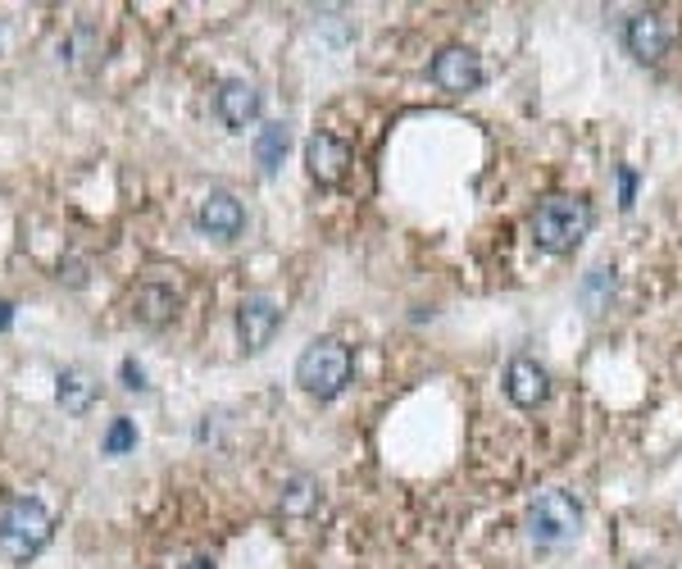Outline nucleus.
<instances>
[{
  "label": "nucleus",
  "instance_id": "nucleus-3",
  "mask_svg": "<svg viewBox=\"0 0 682 569\" xmlns=\"http://www.w3.org/2000/svg\"><path fill=\"white\" fill-rule=\"evenodd\" d=\"M351 373H355V356H351L347 341H337V337H315L296 360L300 392H310L319 401H332V397L347 392Z\"/></svg>",
  "mask_w": 682,
  "mask_h": 569
},
{
  "label": "nucleus",
  "instance_id": "nucleus-5",
  "mask_svg": "<svg viewBox=\"0 0 682 569\" xmlns=\"http://www.w3.org/2000/svg\"><path fill=\"white\" fill-rule=\"evenodd\" d=\"M283 328V306L269 292H251L237 306V337L246 351H264Z\"/></svg>",
  "mask_w": 682,
  "mask_h": 569
},
{
  "label": "nucleus",
  "instance_id": "nucleus-14",
  "mask_svg": "<svg viewBox=\"0 0 682 569\" xmlns=\"http://www.w3.org/2000/svg\"><path fill=\"white\" fill-rule=\"evenodd\" d=\"M278 506H283L287 519H306V515H315V510H319V483H315L310 474L287 478V483H283Z\"/></svg>",
  "mask_w": 682,
  "mask_h": 569
},
{
  "label": "nucleus",
  "instance_id": "nucleus-6",
  "mask_svg": "<svg viewBox=\"0 0 682 569\" xmlns=\"http://www.w3.org/2000/svg\"><path fill=\"white\" fill-rule=\"evenodd\" d=\"M428 73H433V83H437L441 92H450V96H469V92L482 87V60H478V51H469V46H441V51L433 55Z\"/></svg>",
  "mask_w": 682,
  "mask_h": 569
},
{
  "label": "nucleus",
  "instance_id": "nucleus-1",
  "mask_svg": "<svg viewBox=\"0 0 682 569\" xmlns=\"http://www.w3.org/2000/svg\"><path fill=\"white\" fill-rule=\"evenodd\" d=\"M55 538V515L36 497H6L0 502V556L10 565L36 560Z\"/></svg>",
  "mask_w": 682,
  "mask_h": 569
},
{
  "label": "nucleus",
  "instance_id": "nucleus-10",
  "mask_svg": "<svg viewBox=\"0 0 682 569\" xmlns=\"http://www.w3.org/2000/svg\"><path fill=\"white\" fill-rule=\"evenodd\" d=\"M214 109H219V119L233 128V133H246V128L259 119L264 96H259V87L246 83V78H227V83L214 92Z\"/></svg>",
  "mask_w": 682,
  "mask_h": 569
},
{
  "label": "nucleus",
  "instance_id": "nucleus-13",
  "mask_svg": "<svg viewBox=\"0 0 682 569\" xmlns=\"http://www.w3.org/2000/svg\"><path fill=\"white\" fill-rule=\"evenodd\" d=\"M96 397H100V383L87 373V369H60V378H55V401L68 410V414H87L92 405H96Z\"/></svg>",
  "mask_w": 682,
  "mask_h": 569
},
{
  "label": "nucleus",
  "instance_id": "nucleus-20",
  "mask_svg": "<svg viewBox=\"0 0 682 569\" xmlns=\"http://www.w3.org/2000/svg\"><path fill=\"white\" fill-rule=\"evenodd\" d=\"M182 569H214V560H210V556H196V560H187Z\"/></svg>",
  "mask_w": 682,
  "mask_h": 569
},
{
  "label": "nucleus",
  "instance_id": "nucleus-17",
  "mask_svg": "<svg viewBox=\"0 0 682 569\" xmlns=\"http://www.w3.org/2000/svg\"><path fill=\"white\" fill-rule=\"evenodd\" d=\"M583 296H587V310L600 315V310H605V301L615 296V270H592L587 283H583Z\"/></svg>",
  "mask_w": 682,
  "mask_h": 569
},
{
  "label": "nucleus",
  "instance_id": "nucleus-4",
  "mask_svg": "<svg viewBox=\"0 0 682 569\" xmlns=\"http://www.w3.org/2000/svg\"><path fill=\"white\" fill-rule=\"evenodd\" d=\"M523 528H528V538H533L537 547H564L568 538H578L583 506H578L574 492H542V497L528 506Z\"/></svg>",
  "mask_w": 682,
  "mask_h": 569
},
{
  "label": "nucleus",
  "instance_id": "nucleus-2",
  "mask_svg": "<svg viewBox=\"0 0 682 569\" xmlns=\"http://www.w3.org/2000/svg\"><path fill=\"white\" fill-rule=\"evenodd\" d=\"M596 223V210L583 201V197H546L533 219H528V228H533V242L546 251V255H568L578 251L583 238L592 233Z\"/></svg>",
  "mask_w": 682,
  "mask_h": 569
},
{
  "label": "nucleus",
  "instance_id": "nucleus-11",
  "mask_svg": "<svg viewBox=\"0 0 682 569\" xmlns=\"http://www.w3.org/2000/svg\"><path fill=\"white\" fill-rule=\"evenodd\" d=\"M196 228L205 238L214 242H233L242 238V228H246V210L233 192H210L201 206H196Z\"/></svg>",
  "mask_w": 682,
  "mask_h": 569
},
{
  "label": "nucleus",
  "instance_id": "nucleus-19",
  "mask_svg": "<svg viewBox=\"0 0 682 569\" xmlns=\"http://www.w3.org/2000/svg\"><path fill=\"white\" fill-rule=\"evenodd\" d=\"M6 328H14V306H10V301H0V333H6Z\"/></svg>",
  "mask_w": 682,
  "mask_h": 569
},
{
  "label": "nucleus",
  "instance_id": "nucleus-16",
  "mask_svg": "<svg viewBox=\"0 0 682 569\" xmlns=\"http://www.w3.org/2000/svg\"><path fill=\"white\" fill-rule=\"evenodd\" d=\"M100 451H105V455H132V451H137V424L128 420V414L109 420V429H105V438H100Z\"/></svg>",
  "mask_w": 682,
  "mask_h": 569
},
{
  "label": "nucleus",
  "instance_id": "nucleus-8",
  "mask_svg": "<svg viewBox=\"0 0 682 569\" xmlns=\"http://www.w3.org/2000/svg\"><path fill=\"white\" fill-rule=\"evenodd\" d=\"M351 165H355L351 141H341V137H332V133H315V137L306 141V169H310V178H315L319 187H337L341 178L351 173Z\"/></svg>",
  "mask_w": 682,
  "mask_h": 569
},
{
  "label": "nucleus",
  "instance_id": "nucleus-21",
  "mask_svg": "<svg viewBox=\"0 0 682 569\" xmlns=\"http://www.w3.org/2000/svg\"><path fill=\"white\" fill-rule=\"evenodd\" d=\"M624 206H632V173L624 169Z\"/></svg>",
  "mask_w": 682,
  "mask_h": 569
},
{
  "label": "nucleus",
  "instance_id": "nucleus-12",
  "mask_svg": "<svg viewBox=\"0 0 682 569\" xmlns=\"http://www.w3.org/2000/svg\"><path fill=\"white\" fill-rule=\"evenodd\" d=\"M173 310H178V287H169V283L146 278V283L137 287V296H132V315H137V324H146V328H164V324L173 319Z\"/></svg>",
  "mask_w": 682,
  "mask_h": 569
},
{
  "label": "nucleus",
  "instance_id": "nucleus-9",
  "mask_svg": "<svg viewBox=\"0 0 682 569\" xmlns=\"http://www.w3.org/2000/svg\"><path fill=\"white\" fill-rule=\"evenodd\" d=\"M505 397L519 410H537L551 397V373H546V365L533 360V356H514L505 365Z\"/></svg>",
  "mask_w": 682,
  "mask_h": 569
},
{
  "label": "nucleus",
  "instance_id": "nucleus-7",
  "mask_svg": "<svg viewBox=\"0 0 682 569\" xmlns=\"http://www.w3.org/2000/svg\"><path fill=\"white\" fill-rule=\"evenodd\" d=\"M673 36H678V32H673V23H669L660 10H641V14H632L628 28H624V46H628L641 64H656V60L669 55Z\"/></svg>",
  "mask_w": 682,
  "mask_h": 569
},
{
  "label": "nucleus",
  "instance_id": "nucleus-15",
  "mask_svg": "<svg viewBox=\"0 0 682 569\" xmlns=\"http://www.w3.org/2000/svg\"><path fill=\"white\" fill-rule=\"evenodd\" d=\"M287 146H291L287 124H264V128L255 133V165H259V173H278V165H283V156H287Z\"/></svg>",
  "mask_w": 682,
  "mask_h": 569
},
{
  "label": "nucleus",
  "instance_id": "nucleus-18",
  "mask_svg": "<svg viewBox=\"0 0 682 569\" xmlns=\"http://www.w3.org/2000/svg\"><path fill=\"white\" fill-rule=\"evenodd\" d=\"M119 373H124V388H128V392H146V369H141L132 356L119 365Z\"/></svg>",
  "mask_w": 682,
  "mask_h": 569
}]
</instances>
